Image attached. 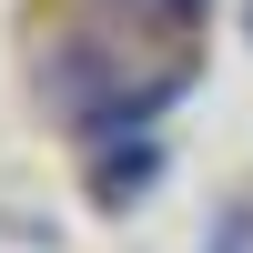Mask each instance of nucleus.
Masks as SVG:
<instances>
[{
    "instance_id": "2",
    "label": "nucleus",
    "mask_w": 253,
    "mask_h": 253,
    "mask_svg": "<svg viewBox=\"0 0 253 253\" xmlns=\"http://www.w3.org/2000/svg\"><path fill=\"white\" fill-rule=\"evenodd\" d=\"M203 253H253V203H233V213L213 223V243H203Z\"/></svg>"
},
{
    "instance_id": "4",
    "label": "nucleus",
    "mask_w": 253,
    "mask_h": 253,
    "mask_svg": "<svg viewBox=\"0 0 253 253\" xmlns=\"http://www.w3.org/2000/svg\"><path fill=\"white\" fill-rule=\"evenodd\" d=\"M243 20H253V10H243Z\"/></svg>"
},
{
    "instance_id": "1",
    "label": "nucleus",
    "mask_w": 253,
    "mask_h": 253,
    "mask_svg": "<svg viewBox=\"0 0 253 253\" xmlns=\"http://www.w3.org/2000/svg\"><path fill=\"white\" fill-rule=\"evenodd\" d=\"M152 182H162V142L142 132V122H112V132H101V162H91V203L122 213V203H142Z\"/></svg>"
},
{
    "instance_id": "3",
    "label": "nucleus",
    "mask_w": 253,
    "mask_h": 253,
    "mask_svg": "<svg viewBox=\"0 0 253 253\" xmlns=\"http://www.w3.org/2000/svg\"><path fill=\"white\" fill-rule=\"evenodd\" d=\"M172 10H182V20H193V10H203V0H172Z\"/></svg>"
}]
</instances>
